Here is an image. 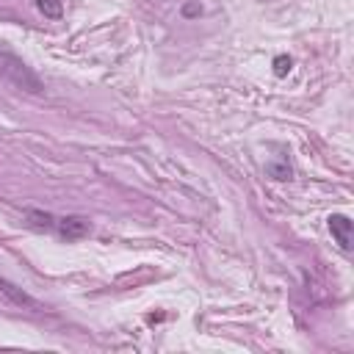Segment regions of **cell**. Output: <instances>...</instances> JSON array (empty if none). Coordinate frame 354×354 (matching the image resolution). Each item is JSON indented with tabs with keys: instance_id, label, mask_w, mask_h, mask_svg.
I'll return each instance as SVG.
<instances>
[{
	"instance_id": "obj_3",
	"label": "cell",
	"mask_w": 354,
	"mask_h": 354,
	"mask_svg": "<svg viewBox=\"0 0 354 354\" xmlns=\"http://www.w3.org/2000/svg\"><path fill=\"white\" fill-rule=\"evenodd\" d=\"M36 6H39V11H41L44 17H50V19H58L61 11H64L61 0H36Z\"/></svg>"
},
{
	"instance_id": "obj_4",
	"label": "cell",
	"mask_w": 354,
	"mask_h": 354,
	"mask_svg": "<svg viewBox=\"0 0 354 354\" xmlns=\"http://www.w3.org/2000/svg\"><path fill=\"white\" fill-rule=\"evenodd\" d=\"M290 64H293V61H290L288 55H277V58H274V72L282 77V75H288V72H290Z\"/></svg>"
},
{
	"instance_id": "obj_1",
	"label": "cell",
	"mask_w": 354,
	"mask_h": 354,
	"mask_svg": "<svg viewBox=\"0 0 354 354\" xmlns=\"http://www.w3.org/2000/svg\"><path fill=\"white\" fill-rule=\"evenodd\" d=\"M30 218H33V224L36 227H47V230H55L58 235H64V238H69V241H75V238H83L91 227H88V221L86 218H80V216H61V218H55V216H47V213H36V210H30L28 213Z\"/></svg>"
},
{
	"instance_id": "obj_2",
	"label": "cell",
	"mask_w": 354,
	"mask_h": 354,
	"mask_svg": "<svg viewBox=\"0 0 354 354\" xmlns=\"http://www.w3.org/2000/svg\"><path fill=\"white\" fill-rule=\"evenodd\" d=\"M326 224H329V232H332V238L337 241V246H340L343 252H351V218L343 216V213H332V216L326 218Z\"/></svg>"
}]
</instances>
